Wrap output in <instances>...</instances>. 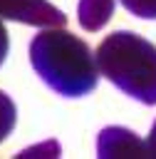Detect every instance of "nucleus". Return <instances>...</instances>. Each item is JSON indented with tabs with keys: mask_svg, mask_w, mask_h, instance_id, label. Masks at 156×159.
<instances>
[{
	"mask_svg": "<svg viewBox=\"0 0 156 159\" xmlns=\"http://www.w3.org/2000/svg\"><path fill=\"white\" fill-rule=\"evenodd\" d=\"M30 60L37 75L64 97H82L97 87V52L72 32L59 27L40 32L30 45Z\"/></svg>",
	"mask_w": 156,
	"mask_h": 159,
	"instance_id": "f257e3e1",
	"label": "nucleus"
},
{
	"mask_svg": "<svg viewBox=\"0 0 156 159\" xmlns=\"http://www.w3.org/2000/svg\"><path fill=\"white\" fill-rule=\"evenodd\" d=\"M99 75L141 104H156V45L136 32L119 30L97 47Z\"/></svg>",
	"mask_w": 156,
	"mask_h": 159,
	"instance_id": "f03ea898",
	"label": "nucleus"
},
{
	"mask_svg": "<svg viewBox=\"0 0 156 159\" xmlns=\"http://www.w3.org/2000/svg\"><path fill=\"white\" fill-rule=\"evenodd\" d=\"M0 15L40 27H62L67 17L47 0H0Z\"/></svg>",
	"mask_w": 156,
	"mask_h": 159,
	"instance_id": "7ed1b4c3",
	"label": "nucleus"
},
{
	"mask_svg": "<svg viewBox=\"0 0 156 159\" xmlns=\"http://www.w3.org/2000/svg\"><path fill=\"white\" fill-rule=\"evenodd\" d=\"M97 154L102 159H139V157H149L146 152V142H141L131 129L126 127H106L99 134L97 142Z\"/></svg>",
	"mask_w": 156,
	"mask_h": 159,
	"instance_id": "20e7f679",
	"label": "nucleus"
},
{
	"mask_svg": "<svg viewBox=\"0 0 156 159\" xmlns=\"http://www.w3.org/2000/svg\"><path fill=\"white\" fill-rule=\"evenodd\" d=\"M114 0H79V25L89 32L102 30L114 15Z\"/></svg>",
	"mask_w": 156,
	"mask_h": 159,
	"instance_id": "39448f33",
	"label": "nucleus"
},
{
	"mask_svg": "<svg viewBox=\"0 0 156 159\" xmlns=\"http://www.w3.org/2000/svg\"><path fill=\"white\" fill-rule=\"evenodd\" d=\"M121 5L144 20H156V0H121Z\"/></svg>",
	"mask_w": 156,
	"mask_h": 159,
	"instance_id": "423d86ee",
	"label": "nucleus"
},
{
	"mask_svg": "<svg viewBox=\"0 0 156 159\" xmlns=\"http://www.w3.org/2000/svg\"><path fill=\"white\" fill-rule=\"evenodd\" d=\"M12 124H15V104L0 92V142L12 129Z\"/></svg>",
	"mask_w": 156,
	"mask_h": 159,
	"instance_id": "0eeeda50",
	"label": "nucleus"
},
{
	"mask_svg": "<svg viewBox=\"0 0 156 159\" xmlns=\"http://www.w3.org/2000/svg\"><path fill=\"white\" fill-rule=\"evenodd\" d=\"M146 152H149V157H156V122H154V127L146 137Z\"/></svg>",
	"mask_w": 156,
	"mask_h": 159,
	"instance_id": "6e6552de",
	"label": "nucleus"
},
{
	"mask_svg": "<svg viewBox=\"0 0 156 159\" xmlns=\"http://www.w3.org/2000/svg\"><path fill=\"white\" fill-rule=\"evenodd\" d=\"M5 52H7V35H5V27L0 25V62L5 60Z\"/></svg>",
	"mask_w": 156,
	"mask_h": 159,
	"instance_id": "1a4fd4ad",
	"label": "nucleus"
}]
</instances>
